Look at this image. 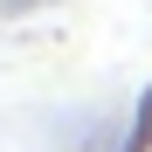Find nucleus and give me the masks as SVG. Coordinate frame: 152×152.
I'll return each mask as SVG.
<instances>
[{"label": "nucleus", "instance_id": "1", "mask_svg": "<svg viewBox=\"0 0 152 152\" xmlns=\"http://www.w3.org/2000/svg\"><path fill=\"white\" fill-rule=\"evenodd\" d=\"M118 152H152V83L138 90V104H132V132H124Z\"/></svg>", "mask_w": 152, "mask_h": 152}]
</instances>
